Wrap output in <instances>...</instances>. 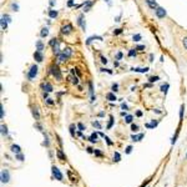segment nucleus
I'll return each mask as SVG.
<instances>
[{
    "mask_svg": "<svg viewBox=\"0 0 187 187\" xmlns=\"http://www.w3.org/2000/svg\"><path fill=\"white\" fill-rule=\"evenodd\" d=\"M71 55H73V50H71V47H65V49L57 55V59H59V61H66Z\"/></svg>",
    "mask_w": 187,
    "mask_h": 187,
    "instance_id": "f257e3e1",
    "label": "nucleus"
},
{
    "mask_svg": "<svg viewBox=\"0 0 187 187\" xmlns=\"http://www.w3.org/2000/svg\"><path fill=\"white\" fill-rule=\"evenodd\" d=\"M50 71H51L52 76H54V77H55L56 80H61V79H63V76H61V73H60V70H59V68H57L56 65L51 66V68H50Z\"/></svg>",
    "mask_w": 187,
    "mask_h": 187,
    "instance_id": "f03ea898",
    "label": "nucleus"
},
{
    "mask_svg": "<svg viewBox=\"0 0 187 187\" xmlns=\"http://www.w3.org/2000/svg\"><path fill=\"white\" fill-rule=\"evenodd\" d=\"M37 66L34 64V65H31V68H30V70H29V73H28V77H29V80H34L35 77H36L37 75Z\"/></svg>",
    "mask_w": 187,
    "mask_h": 187,
    "instance_id": "7ed1b4c3",
    "label": "nucleus"
},
{
    "mask_svg": "<svg viewBox=\"0 0 187 187\" xmlns=\"http://www.w3.org/2000/svg\"><path fill=\"white\" fill-rule=\"evenodd\" d=\"M51 171H52V176H54L56 180L63 181V173L60 172V170H59L56 166H52V167H51Z\"/></svg>",
    "mask_w": 187,
    "mask_h": 187,
    "instance_id": "20e7f679",
    "label": "nucleus"
},
{
    "mask_svg": "<svg viewBox=\"0 0 187 187\" xmlns=\"http://www.w3.org/2000/svg\"><path fill=\"white\" fill-rule=\"evenodd\" d=\"M0 178H1V182H3V183H8L9 180H10L9 171H8V170H3L1 173H0Z\"/></svg>",
    "mask_w": 187,
    "mask_h": 187,
    "instance_id": "39448f33",
    "label": "nucleus"
},
{
    "mask_svg": "<svg viewBox=\"0 0 187 187\" xmlns=\"http://www.w3.org/2000/svg\"><path fill=\"white\" fill-rule=\"evenodd\" d=\"M77 25H79L82 30L86 29V23H85V16H84V14H80V15H79V18H77Z\"/></svg>",
    "mask_w": 187,
    "mask_h": 187,
    "instance_id": "423d86ee",
    "label": "nucleus"
},
{
    "mask_svg": "<svg viewBox=\"0 0 187 187\" xmlns=\"http://www.w3.org/2000/svg\"><path fill=\"white\" fill-rule=\"evenodd\" d=\"M61 33H63L64 35H69V34H71V33H73V25H71V24H66V25H64V26L61 28Z\"/></svg>",
    "mask_w": 187,
    "mask_h": 187,
    "instance_id": "0eeeda50",
    "label": "nucleus"
},
{
    "mask_svg": "<svg viewBox=\"0 0 187 187\" xmlns=\"http://www.w3.org/2000/svg\"><path fill=\"white\" fill-rule=\"evenodd\" d=\"M155 13H156V16H157L158 19H162V18H165V16H166V14H167V13H166V10H165L163 8H160V6H158V8L155 10Z\"/></svg>",
    "mask_w": 187,
    "mask_h": 187,
    "instance_id": "6e6552de",
    "label": "nucleus"
},
{
    "mask_svg": "<svg viewBox=\"0 0 187 187\" xmlns=\"http://www.w3.org/2000/svg\"><path fill=\"white\" fill-rule=\"evenodd\" d=\"M34 59L36 60L37 63H41V61H42V59H44V56H42V54H41V51H35V52H34Z\"/></svg>",
    "mask_w": 187,
    "mask_h": 187,
    "instance_id": "1a4fd4ad",
    "label": "nucleus"
},
{
    "mask_svg": "<svg viewBox=\"0 0 187 187\" xmlns=\"http://www.w3.org/2000/svg\"><path fill=\"white\" fill-rule=\"evenodd\" d=\"M145 1H146V4L149 5L151 9H155V10H156V9L158 8V6H157V3H156L155 0H145Z\"/></svg>",
    "mask_w": 187,
    "mask_h": 187,
    "instance_id": "9d476101",
    "label": "nucleus"
},
{
    "mask_svg": "<svg viewBox=\"0 0 187 187\" xmlns=\"http://www.w3.org/2000/svg\"><path fill=\"white\" fill-rule=\"evenodd\" d=\"M94 5V1H86L85 4H84V11L85 13H87L90 9H91V6Z\"/></svg>",
    "mask_w": 187,
    "mask_h": 187,
    "instance_id": "9b49d317",
    "label": "nucleus"
},
{
    "mask_svg": "<svg viewBox=\"0 0 187 187\" xmlns=\"http://www.w3.org/2000/svg\"><path fill=\"white\" fill-rule=\"evenodd\" d=\"M89 89H90V94H91V102H94L96 100V97L94 96V89H92V82L89 81Z\"/></svg>",
    "mask_w": 187,
    "mask_h": 187,
    "instance_id": "f8f14e48",
    "label": "nucleus"
},
{
    "mask_svg": "<svg viewBox=\"0 0 187 187\" xmlns=\"http://www.w3.org/2000/svg\"><path fill=\"white\" fill-rule=\"evenodd\" d=\"M144 136H145L144 134H140V135H132V136H131V140H132V141H140V140L144 139Z\"/></svg>",
    "mask_w": 187,
    "mask_h": 187,
    "instance_id": "ddd939ff",
    "label": "nucleus"
},
{
    "mask_svg": "<svg viewBox=\"0 0 187 187\" xmlns=\"http://www.w3.org/2000/svg\"><path fill=\"white\" fill-rule=\"evenodd\" d=\"M42 87H44V90H45L46 92H51V91H52V86H51V84H49V82L44 84Z\"/></svg>",
    "mask_w": 187,
    "mask_h": 187,
    "instance_id": "4468645a",
    "label": "nucleus"
},
{
    "mask_svg": "<svg viewBox=\"0 0 187 187\" xmlns=\"http://www.w3.org/2000/svg\"><path fill=\"white\" fill-rule=\"evenodd\" d=\"M150 69L149 68H136V69H132V71L135 73H147Z\"/></svg>",
    "mask_w": 187,
    "mask_h": 187,
    "instance_id": "2eb2a0df",
    "label": "nucleus"
},
{
    "mask_svg": "<svg viewBox=\"0 0 187 187\" xmlns=\"http://www.w3.org/2000/svg\"><path fill=\"white\" fill-rule=\"evenodd\" d=\"M11 151L14 152V153H21V150H20V146H18V145H13L11 146Z\"/></svg>",
    "mask_w": 187,
    "mask_h": 187,
    "instance_id": "dca6fc26",
    "label": "nucleus"
},
{
    "mask_svg": "<svg viewBox=\"0 0 187 187\" xmlns=\"http://www.w3.org/2000/svg\"><path fill=\"white\" fill-rule=\"evenodd\" d=\"M40 35H41V37H46L47 35H49V29H47V28H42Z\"/></svg>",
    "mask_w": 187,
    "mask_h": 187,
    "instance_id": "f3484780",
    "label": "nucleus"
},
{
    "mask_svg": "<svg viewBox=\"0 0 187 187\" xmlns=\"http://www.w3.org/2000/svg\"><path fill=\"white\" fill-rule=\"evenodd\" d=\"M97 136H99V134H97V132H94V134H91V136H90L89 140H90L91 142H96V141H97Z\"/></svg>",
    "mask_w": 187,
    "mask_h": 187,
    "instance_id": "a211bd4d",
    "label": "nucleus"
},
{
    "mask_svg": "<svg viewBox=\"0 0 187 187\" xmlns=\"http://www.w3.org/2000/svg\"><path fill=\"white\" fill-rule=\"evenodd\" d=\"M56 155H57V157H59L60 160H66V156H65V155L63 153V151H61V150H57Z\"/></svg>",
    "mask_w": 187,
    "mask_h": 187,
    "instance_id": "6ab92c4d",
    "label": "nucleus"
},
{
    "mask_svg": "<svg viewBox=\"0 0 187 187\" xmlns=\"http://www.w3.org/2000/svg\"><path fill=\"white\" fill-rule=\"evenodd\" d=\"M106 99H107L109 101H115V100H117V99H116V96H115L113 94H111V92H109V94L106 95Z\"/></svg>",
    "mask_w": 187,
    "mask_h": 187,
    "instance_id": "aec40b11",
    "label": "nucleus"
},
{
    "mask_svg": "<svg viewBox=\"0 0 187 187\" xmlns=\"http://www.w3.org/2000/svg\"><path fill=\"white\" fill-rule=\"evenodd\" d=\"M49 16H50L51 19H55V18L57 16V11H56V10H50V11H49Z\"/></svg>",
    "mask_w": 187,
    "mask_h": 187,
    "instance_id": "412c9836",
    "label": "nucleus"
},
{
    "mask_svg": "<svg viewBox=\"0 0 187 187\" xmlns=\"http://www.w3.org/2000/svg\"><path fill=\"white\" fill-rule=\"evenodd\" d=\"M6 28H8V21L4 18H1V29L3 30H6Z\"/></svg>",
    "mask_w": 187,
    "mask_h": 187,
    "instance_id": "4be33fe9",
    "label": "nucleus"
},
{
    "mask_svg": "<svg viewBox=\"0 0 187 187\" xmlns=\"http://www.w3.org/2000/svg\"><path fill=\"white\" fill-rule=\"evenodd\" d=\"M95 39H99V40H102V37H101V36H91V37H89V39H87V41H86V44H87V45H90V44H91V41H92V40H95Z\"/></svg>",
    "mask_w": 187,
    "mask_h": 187,
    "instance_id": "5701e85b",
    "label": "nucleus"
},
{
    "mask_svg": "<svg viewBox=\"0 0 187 187\" xmlns=\"http://www.w3.org/2000/svg\"><path fill=\"white\" fill-rule=\"evenodd\" d=\"M36 47H37V51H42V50H44V44H42L41 41H37Z\"/></svg>",
    "mask_w": 187,
    "mask_h": 187,
    "instance_id": "b1692460",
    "label": "nucleus"
},
{
    "mask_svg": "<svg viewBox=\"0 0 187 187\" xmlns=\"http://www.w3.org/2000/svg\"><path fill=\"white\" fill-rule=\"evenodd\" d=\"M156 126H157V121H155V120H152V122H151V123H146V127H149V129L156 127Z\"/></svg>",
    "mask_w": 187,
    "mask_h": 187,
    "instance_id": "393cba45",
    "label": "nucleus"
},
{
    "mask_svg": "<svg viewBox=\"0 0 187 187\" xmlns=\"http://www.w3.org/2000/svg\"><path fill=\"white\" fill-rule=\"evenodd\" d=\"M120 160H121L120 153H118V152H115V153H113V161H115V162H118Z\"/></svg>",
    "mask_w": 187,
    "mask_h": 187,
    "instance_id": "a878e982",
    "label": "nucleus"
},
{
    "mask_svg": "<svg viewBox=\"0 0 187 187\" xmlns=\"http://www.w3.org/2000/svg\"><path fill=\"white\" fill-rule=\"evenodd\" d=\"M33 115H34L35 120H39V117H40V116H39V111H37L36 107H34V109H33Z\"/></svg>",
    "mask_w": 187,
    "mask_h": 187,
    "instance_id": "bb28decb",
    "label": "nucleus"
},
{
    "mask_svg": "<svg viewBox=\"0 0 187 187\" xmlns=\"http://www.w3.org/2000/svg\"><path fill=\"white\" fill-rule=\"evenodd\" d=\"M1 134L3 135H8V127L5 125H1Z\"/></svg>",
    "mask_w": 187,
    "mask_h": 187,
    "instance_id": "cd10ccee",
    "label": "nucleus"
},
{
    "mask_svg": "<svg viewBox=\"0 0 187 187\" xmlns=\"http://www.w3.org/2000/svg\"><path fill=\"white\" fill-rule=\"evenodd\" d=\"M158 80H160V77H158V76H151V77L149 79L150 82H156V81H158Z\"/></svg>",
    "mask_w": 187,
    "mask_h": 187,
    "instance_id": "c85d7f7f",
    "label": "nucleus"
},
{
    "mask_svg": "<svg viewBox=\"0 0 187 187\" xmlns=\"http://www.w3.org/2000/svg\"><path fill=\"white\" fill-rule=\"evenodd\" d=\"M183 111H185V106L182 105L181 110H180V121H182V118H183Z\"/></svg>",
    "mask_w": 187,
    "mask_h": 187,
    "instance_id": "c756f323",
    "label": "nucleus"
},
{
    "mask_svg": "<svg viewBox=\"0 0 187 187\" xmlns=\"http://www.w3.org/2000/svg\"><path fill=\"white\" fill-rule=\"evenodd\" d=\"M168 86H170L168 84H165V85H162V86H161V90H162V92H165V94H166V92H167V89H168Z\"/></svg>",
    "mask_w": 187,
    "mask_h": 187,
    "instance_id": "7c9ffc66",
    "label": "nucleus"
},
{
    "mask_svg": "<svg viewBox=\"0 0 187 187\" xmlns=\"http://www.w3.org/2000/svg\"><path fill=\"white\" fill-rule=\"evenodd\" d=\"M125 121H126L127 123H131V122H132V116H131V115H126Z\"/></svg>",
    "mask_w": 187,
    "mask_h": 187,
    "instance_id": "2f4dec72",
    "label": "nucleus"
},
{
    "mask_svg": "<svg viewBox=\"0 0 187 187\" xmlns=\"http://www.w3.org/2000/svg\"><path fill=\"white\" fill-rule=\"evenodd\" d=\"M77 129H79V131H85V126H84V123H81V122H79L77 123Z\"/></svg>",
    "mask_w": 187,
    "mask_h": 187,
    "instance_id": "473e14b6",
    "label": "nucleus"
},
{
    "mask_svg": "<svg viewBox=\"0 0 187 187\" xmlns=\"http://www.w3.org/2000/svg\"><path fill=\"white\" fill-rule=\"evenodd\" d=\"M132 39H134V41H140L141 40V35L140 34H136V35L132 36Z\"/></svg>",
    "mask_w": 187,
    "mask_h": 187,
    "instance_id": "72a5a7b5",
    "label": "nucleus"
},
{
    "mask_svg": "<svg viewBox=\"0 0 187 187\" xmlns=\"http://www.w3.org/2000/svg\"><path fill=\"white\" fill-rule=\"evenodd\" d=\"M112 125H113V117L110 116V121H109V125H107V129H111Z\"/></svg>",
    "mask_w": 187,
    "mask_h": 187,
    "instance_id": "f704fd0d",
    "label": "nucleus"
},
{
    "mask_svg": "<svg viewBox=\"0 0 187 187\" xmlns=\"http://www.w3.org/2000/svg\"><path fill=\"white\" fill-rule=\"evenodd\" d=\"M69 79H71L73 84H75V85H77V84H79V79H77L76 76H74V77H69Z\"/></svg>",
    "mask_w": 187,
    "mask_h": 187,
    "instance_id": "c9c22d12",
    "label": "nucleus"
},
{
    "mask_svg": "<svg viewBox=\"0 0 187 187\" xmlns=\"http://www.w3.org/2000/svg\"><path fill=\"white\" fill-rule=\"evenodd\" d=\"M0 117L4 118V106H3V104L0 105Z\"/></svg>",
    "mask_w": 187,
    "mask_h": 187,
    "instance_id": "e433bc0d",
    "label": "nucleus"
},
{
    "mask_svg": "<svg viewBox=\"0 0 187 187\" xmlns=\"http://www.w3.org/2000/svg\"><path fill=\"white\" fill-rule=\"evenodd\" d=\"M136 55V49H132L129 51V56H135Z\"/></svg>",
    "mask_w": 187,
    "mask_h": 187,
    "instance_id": "4c0bfd02",
    "label": "nucleus"
},
{
    "mask_svg": "<svg viewBox=\"0 0 187 187\" xmlns=\"http://www.w3.org/2000/svg\"><path fill=\"white\" fill-rule=\"evenodd\" d=\"M92 125H94L96 129H101V125H100V122H99V121H94V122H92Z\"/></svg>",
    "mask_w": 187,
    "mask_h": 187,
    "instance_id": "58836bf2",
    "label": "nucleus"
},
{
    "mask_svg": "<svg viewBox=\"0 0 187 187\" xmlns=\"http://www.w3.org/2000/svg\"><path fill=\"white\" fill-rule=\"evenodd\" d=\"M74 129H75V125H71V126H70V134H71V136H75Z\"/></svg>",
    "mask_w": 187,
    "mask_h": 187,
    "instance_id": "ea45409f",
    "label": "nucleus"
},
{
    "mask_svg": "<svg viewBox=\"0 0 187 187\" xmlns=\"http://www.w3.org/2000/svg\"><path fill=\"white\" fill-rule=\"evenodd\" d=\"M104 139L106 140V142H107V145H109V146H111V145H112V141H111V140H110V139H109L107 136H104Z\"/></svg>",
    "mask_w": 187,
    "mask_h": 187,
    "instance_id": "a19ab883",
    "label": "nucleus"
},
{
    "mask_svg": "<svg viewBox=\"0 0 187 187\" xmlns=\"http://www.w3.org/2000/svg\"><path fill=\"white\" fill-rule=\"evenodd\" d=\"M117 89H118V85H117V84H113V85H112V91L116 92V91H118Z\"/></svg>",
    "mask_w": 187,
    "mask_h": 187,
    "instance_id": "79ce46f5",
    "label": "nucleus"
},
{
    "mask_svg": "<svg viewBox=\"0 0 187 187\" xmlns=\"http://www.w3.org/2000/svg\"><path fill=\"white\" fill-rule=\"evenodd\" d=\"M95 155L96 156H99V157H102L104 155H102V152L101 151H99V150H95Z\"/></svg>",
    "mask_w": 187,
    "mask_h": 187,
    "instance_id": "37998d69",
    "label": "nucleus"
},
{
    "mask_svg": "<svg viewBox=\"0 0 187 187\" xmlns=\"http://www.w3.org/2000/svg\"><path fill=\"white\" fill-rule=\"evenodd\" d=\"M16 158H18L19 161H24V156H23L21 153H18V155H16Z\"/></svg>",
    "mask_w": 187,
    "mask_h": 187,
    "instance_id": "c03bdc74",
    "label": "nucleus"
},
{
    "mask_svg": "<svg viewBox=\"0 0 187 187\" xmlns=\"http://www.w3.org/2000/svg\"><path fill=\"white\" fill-rule=\"evenodd\" d=\"M3 18H4V19H5V20H6L8 23H10V21H11V19H10V16H9V15H6V14H5V15H3Z\"/></svg>",
    "mask_w": 187,
    "mask_h": 187,
    "instance_id": "a18cd8bd",
    "label": "nucleus"
},
{
    "mask_svg": "<svg viewBox=\"0 0 187 187\" xmlns=\"http://www.w3.org/2000/svg\"><path fill=\"white\" fill-rule=\"evenodd\" d=\"M46 104L47 105H54V100L52 99H46Z\"/></svg>",
    "mask_w": 187,
    "mask_h": 187,
    "instance_id": "49530a36",
    "label": "nucleus"
},
{
    "mask_svg": "<svg viewBox=\"0 0 187 187\" xmlns=\"http://www.w3.org/2000/svg\"><path fill=\"white\" fill-rule=\"evenodd\" d=\"M121 33H122V29H116V30L113 31L115 35H118V34H121Z\"/></svg>",
    "mask_w": 187,
    "mask_h": 187,
    "instance_id": "de8ad7c7",
    "label": "nucleus"
},
{
    "mask_svg": "<svg viewBox=\"0 0 187 187\" xmlns=\"http://www.w3.org/2000/svg\"><path fill=\"white\" fill-rule=\"evenodd\" d=\"M11 8L14 9V11H18V9H19V6H18V4H13V5H11Z\"/></svg>",
    "mask_w": 187,
    "mask_h": 187,
    "instance_id": "09e8293b",
    "label": "nucleus"
},
{
    "mask_svg": "<svg viewBox=\"0 0 187 187\" xmlns=\"http://www.w3.org/2000/svg\"><path fill=\"white\" fill-rule=\"evenodd\" d=\"M137 129H139L137 125H131V130H132V131H137Z\"/></svg>",
    "mask_w": 187,
    "mask_h": 187,
    "instance_id": "8fccbe9b",
    "label": "nucleus"
},
{
    "mask_svg": "<svg viewBox=\"0 0 187 187\" xmlns=\"http://www.w3.org/2000/svg\"><path fill=\"white\" fill-rule=\"evenodd\" d=\"M131 151H132V147H131V146H127V147H126V153H127V155L131 153Z\"/></svg>",
    "mask_w": 187,
    "mask_h": 187,
    "instance_id": "3c124183",
    "label": "nucleus"
},
{
    "mask_svg": "<svg viewBox=\"0 0 187 187\" xmlns=\"http://www.w3.org/2000/svg\"><path fill=\"white\" fill-rule=\"evenodd\" d=\"M101 63H102V64H107V59L104 57V56H101Z\"/></svg>",
    "mask_w": 187,
    "mask_h": 187,
    "instance_id": "603ef678",
    "label": "nucleus"
},
{
    "mask_svg": "<svg viewBox=\"0 0 187 187\" xmlns=\"http://www.w3.org/2000/svg\"><path fill=\"white\" fill-rule=\"evenodd\" d=\"M68 6H74V0H69L68 1Z\"/></svg>",
    "mask_w": 187,
    "mask_h": 187,
    "instance_id": "864d4df0",
    "label": "nucleus"
},
{
    "mask_svg": "<svg viewBox=\"0 0 187 187\" xmlns=\"http://www.w3.org/2000/svg\"><path fill=\"white\" fill-rule=\"evenodd\" d=\"M121 57H122V52H117V55H116V59H117V60H120Z\"/></svg>",
    "mask_w": 187,
    "mask_h": 187,
    "instance_id": "5fc2aeb1",
    "label": "nucleus"
},
{
    "mask_svg": "<svg viewBox=\"0 0 187 187\" xmlns=\"http://www.w3.org/2000/svg\"><path fill=\"white\" fill-rule=\"evenodd\" d=\"M144 49H145V46H144V45H139V46L136 47V50H144Z\"/></svg>",
    "mask_w": 187,
    "mask_h": 187,
    "instance_id": "6e6d98bb",
    "label": "nucleus"
},
{
    "mask_svg": "<svg viewBox=\"0 0 187 187\" xmlns=\"http://www.w3.org/2000/svg\"><path fill=\"white\" fill-rule=\"evenodd\" d=\"M121 107H122L123 110H127V109H129V107H127V105H126V104H123V102L121 104Z\"/></svg>",
    "mask_w": 187,
    "mask_h": 187,
    "instance_id": "4d7b16f0",
    "label": "nucleus"
},
{
    "mask_svg": "<svg viewBox=\"0 0 187 187\" xmlns=\"http://www.w3.org/2000/svg\"><path fill=\"white\" fill-rule=\"evenodd\" d=\"M101 71H106V73H109V74H112V71L109 70V69H101Z\"/></svg>",
    "mask_w": 187,
    "mask_h": 187,
    "instance_id": "13d9d810",
    "label": "nucleus"
},
{
    "mask_svg": "<svg viewBox=\"0 0 187 187\" xmlns=\"http://www.w3.org/2000/svg\"><path fill=\"white\" fill-rule=\"evenodd\" d=\"M183 46L187 49V37H185V39H183Z\"/></svg>",
    "mask_w": 187,
    "mask_h": 187,
    "instance_id": "bf43d9fd",
    "label": "nucleus"
},
{
    "mask_svg": "<svg viewBox=\"0 0 187 187\" xmlns=\"http://www.w3.org/2000/svg\"><path fill=\"white\" fill-rule=\"evenodd\" d=\"M86 150H87V152H89V153H92V152H95V151H94V150L91 149V147H87Z\"/></svg>",
    "mask_w": 187,
    "mask_h": 187,
    "instance_id": "052dcab7",
    "label": "nucleus"
},
{
    "mask_svg": "<svg viewBox=\"0 0 187 187\" xmlns=\"http://www.w3.org/2000/svg\"><path fill=\"white\" fill-rule=\"evenodd\" d=\"M49 4H50V6H54V5H55V0H50Z\"/></svg>",
    "mask_w": 187,
    "mask_h": 187,
    "instance_id": "680f3d73",
    "label": "nucleus"
},
{
    "mask_svg": "<svg viewBox=\"0 0 187 187\" xmlns=\"http://www.w3.org/2000/svg\"><path fill=\"white\" fill-rule=\"evenodd\" d=\"M136 115H137L139 117H141V116H142V112H141V111H137V112H136Z\"/></svg>",
    "mask_w": 187,
    "mask_h": 187,
    "instance_id": "e2e57ef3",
    "label": "nucleus"
},
{
    "mask_svg": "<svg viewBox=\"0 0 187 187\" xmlns=\"http://www.w3.org/2000/svg\"><path fill=\"white\" fill-rule=\"evenodd\" d=\"M150 61H153V55H152V54L150 55Z\"/></svg>",
    "mask_w": 187,
    "mask_h": 187,
    "instance_id": "0e129e2a",
    "label": "nucleus"
},
{
    "mask_svg": "<svg viewBox=\"0 0 187 187\" xmlns=\"http://www.w3.org/2000/svg\"><path fill=\"white\" fill-rule=\"evenodd\" d=\"M106 3H109V4H111V0H105Z\"/></svg>",
    "mask_w": 187,
    "mask_h": 187,
    "instance_id": "69168bd1",
    "label": "nucleus"
},
{
    "mask_svg": "<svg viewBox=\"0 0 187 187\" xmlns=\"http://www.w3.org/2000/svg\"><path fill=\"white\" fill-rule=\"evenodd\" d=\"M186 158H187V153H186Z\"/></svg>",
    "mask_w": 187,
    "mask_h": 187,
    "instance_id": "338daca9",
    "label": "nucleus"
}]
</instances>
